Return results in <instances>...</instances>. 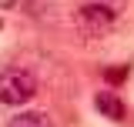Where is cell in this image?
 <instances>
[{"mask_svg":"<svg viewBox=\"0 0 134 127\" xmlns=\"http://www.w3.org/2000/svg\"><path fill=\"white\" fill-rule=\"evenodd\" d=\"M74 24H77V30L84 37L97 40V37H107L111 33V27L117 24V14L111 7H104L100 0H84L81 7L74 10Z\"/></svg>","mask_w":134,"mask_h":127,"instance_id":"obj_1","label":"cell"},{"mask_svg":"<svg viewBox=\"0 0 134 127\" xmlns=\"http://www.w3.org/2000/svg\"><path fill=\"white\" fill-rule=\"evenodd\" d=\"M34 94H37V84H34V77L27 70H20V67L0 70V104L20 107V104H27Z\"/></svg>","mask_w":134,"mask_h":127,"instance_id":"obj_2","label":"cell"},{"mask_svg":"<svg viewBox=\"0 0 134 127\" xmlns=\"http://www.w3.org/2000/svg\"><path fill=\"white\" fill-rule=\"evenodd\" d=\"M94 104H97V111L104 114V117H111V120H124V117H127V107L121 104V97H117L114 90H100V94L94 97Z\"/></svg>","mask_w":134,"mask_h":127,"instance_id":"obj_3","label":"cell"},{"mask_svg":"<svg viewBox=\"0 0 134 127\" xmlns=\"http://www.w3.org/2000/svg\"><path fill=\"white\" fill-rule=\"evenodd\" d=\"M7 127H50V117L44 111H27V114H17L10 117V124Z\"/></svg>","mask_w":134,"mask_h":127,"instance_id":"obj_4","label":"cell"},{"mask_svg":"<svg viewBox=\"0 0 134 127\" xmlns=\"http://www.w3.org/2000/svg\"><path fill=\"white\" fill-rule=\"evenodd\" d=\"M10 3H14V0H0V10H7V7H10Z\"/></svg>","mask_w":134,"mask_h":127,"instance_id":"obj_5","label":"cell"}]
</instances>
